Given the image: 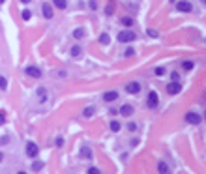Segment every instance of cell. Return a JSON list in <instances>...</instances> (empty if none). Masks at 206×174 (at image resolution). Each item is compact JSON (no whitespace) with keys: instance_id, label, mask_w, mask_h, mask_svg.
<instances>
[{"instance_id":"6da1fadb","label":"cell","mask_w":206,"mask_h":174,"mask_svg":"<svg viewBox=\"0 0 206 174\" xmlns=\"http://www.w3.org/2000/svg\"><path fill=\"white\" fill-rule=\"evenodd\" d=\"M133 39H135V34L131 30H122L118 34V41H120V43H131Z\"/></svg>"},{"instance_id":"7a4b0ae2","label":"cell","mask_w":206,"mask_h":174,"mask_svg":"<svg viewBox=\"0 0 206 174\" xmlns=\"http://www.w3.org/2000/svg\"><path fill=\"white\" fill-rule=\"evenodd\" d=\"M176 8H178V11H184V13H189L191 10H193V6H191L187 0H180L178 4H176Z\"/></svg>"},{"instance_id":"3957f363","label":"cell","mask_w":206,"mask_h":174,"mask_svg":"<svg viewBox=\"0 0 206 174\" xmlns=\"http://www.w3.org/2000/svg\"><path fill=\"white\" fill-rule=\"evenodd\" d=\"M38 152H39V148H38L36 142H28V144H26V154L30 155V157H36Z\"/></svg>"},{"instance_id":"277c9868","label":"cell","mask_w":206,"mask_h":174,"mask_svg":"<svg viewBox=\"0 0 206 174\" xmlns=\"http://www.w3.org/2000/svg\"><path fill=\"white\" fill-rule=\"evenodd\" d=\"M186 120H187L189 124H201V122H202V116L197 114V113H187V114H186Z\"/></svg>"},{"instance_id":"5b68a950","label":"cell","mask_w":206,"mask_h":174,"mask_svg":"<svg viewBox=\"0 0 206 174\" xmlns=\"http://www.w3.org/2000/svg\"><path fill=\"white\" fill-rule=\"evenodd\" d=\"M167 92H169V94H180V92H182V86H180V82L173 81L170 84H167Z\"/></svg>"},{"instance_id":"8992f818","label":"cell","mask_w":206,"mask_h":174,"mask_svg":"<svg viewBox=\"0 0 206 174\" xmlns=\"http://www.w3.org/2000/svg\"><path fill=\"white\" fill-rule=\"evenodd\" d=\"M158 103H159L158 94H155V92H150V94H148V107H150V109H155V107H158Z\"/></svg>"},{"instance_id":"52a82bcc","label":"cell","mask_w":206,"mask_h":174,"mask_svg":"<svg viewBox=\"0 0 206 174\" xmlns=\"http://www.w3.org/2000/svg\"><path fill=\"white\" fill-rule=\"evenodd\" d=\"M116 97H118V92H115V90H111V92H105V94H103V99L107 101V103L116 101Z\"/></svg>"},{"instance_id":"ba28073f","label":"cell","mask_w":206,"mask_h":174,"mask_svg":"<svg viewBox=\"0 0 206 174\" xmlns=\"http://www.w3.org/2000/svg\"><path fill=\"white\" fill-rule=\"evenodd\" d=\"M25 73L30 75V77H41V71H39L38 67H34V66H28V67L25 69Z\"/></svg>"},{"instance_id":"9c48e42d","label":"cell","mask_w":206,"mask_h":174,"mask_svg":"<svg viewBox=\"0 0 206 174\" xmlns=\"http://www.w3.org/2000/svg\"><path fill=\"white\" fill-rule=\"evenodd\" d=\"M126 90H127V92H129V94H137L139 90H141V84H139V82H127Z\"/></svg>"},{"instance_id":"30bf717a","label":"cell","mask_w":206,"mask_h":174,"mask_svg":"<svg viewBox=\"0 0 206 174\" xmlns=\"http://www.w3.org/2000/svg\"><path fill=\"white\" fill-rule=\"evenodd\" d=\"M120 114L126 116V118H127V116H131V114H133V107H131V105H124L122 109H120Z\"/></svg>"},{"instance_id":"8fae6325","label":"cell","mask_w":206,"mask_h":174,"mask_svg":"<svg viewBox=\"0 0 206 174\" xmlns=\"http://www.w3.org/2000/svg\"><path fill=\"white\" fill-rule=\"evenodd\" d=\"M43 15H45L47 19L53 17V6H51V4H43Z\"/></svg>"},{"instance_id":"7c38bea8","label":"cell","mask_w":206,"mask_h":174,"mask_svg":"<svg viewBox=\"0 0 206 174\" xmlns=\"http://www.w3.org/2000/svg\"><path fill=\"white\" fill-rule=\"evenodd\" d=\"M81 51H83L81 45H73V47H71V56H79Z\"/></svg>"},{"instance_id":"4fadbf2b","label":"cell","mask_w":206,"mask_h":174,"mask_svg":"<svg viewBox=\"0 0 206 174\" xmlns=\"http://www.w3.org/2000/svg\"><path fill=\"white\" fill-rule=\"evenodd\" d=\"M38 99H39V103L45 101V88H38Z\"/></svg>"},{"instance_id":"5bb4252c","label":"cell","mask_w":206,"mask_h":174,"mask_svg":"<svg viewBox=\"0 0 206 174\" xmlns=\"http://www.w3.org/2000/svg\"><path fill=\"white\" fill-rule=\"evenodd\" d=\"M92 114H94V107H86V109L83 110V116H84V118H90Z\"/></svg>"},{"instance_id":"9a60e30c","label":"cell","mask_w":206,"mask_h":174,"mask_svg":"<svg viewBox=\"0 0 206 174\" xmlns=\"http://www.w3.org/2000/svg\"><path fill=\"white\" fill-rule=\"evenodd\" d=\"M109 41H111V38L107 36V34H101V36H99V43H103V45H109Z\"/></svg>"},{"instance_id":"2e32d148","label":"cell","mask_w":206,"mask_h":174,"mask_svg":"<svg viewBox=\"0 0 206 174\" xmlns=\"http://www.w3.org/2000/svg\"><path fill=\"white\" fill-rule=\"evenodd\" d=\"M53 4L56 6V8H60V10L66 8V0H53Z\"/></svg>"},{"instance_id":"e0dca14e","label":"cell","mask_w":206,"mask_h":174,"mask_svg":"<svg viewBox=\"0 0 206 174\" xmlns=\"http://www.w3.org/2000/svg\"><path fill=\"white\" fill-rule=\"evenodd\" d=\"M81 155H83V157H92V152H90V148H86V146H84V148L81 150Z\"/></svg>"},{"instance_id":"ac0fdd59","label":"cell","mask_w":206,"mask_h":174,"mask_svg":"<svg viewBox=\"0 0 206 174\" xmlns=\"http://www.w3.org/2000/svg\"><path fill=\"white\" fill-rule=\"evenodd\" d=\"M73 36H75L77 39H81V38L84 36V30H83V28H75V32H73Z\"/></svg>"},{"instance_id":"d6986e66","label":"cell","mask_w":206,"mask_h":174,"mask_svg":"<svg viewBox=\"0 0 206 174\" xmlns=\"http://www.w3.org/2000/svg\"><path fill=\"white\" fill-rule=\"evenodd\" d=\"M41 169H43V163H41V161L32 163V170H41Z\"/></svg>"},{"instance_id":"ffe728a7","label":"cell","mask_w":206,"mask_h":174,"mask_svg":"<svg viewBox=\"0 0 206 174\" xmlns=\"http://www.w3.org/2000/svg\"><path fill=\"white\" fill-rule=\"evenodd\" d=\"M122 24H124V26H131V24H133V19H131V17H124V19H122Z\"/></svg>"},{"instance_id":"44dd1931","label":"cell","mask_w":206,"mask_h":174,"mask_svg":"<svg viewBox=\"0 0 206 174\" xmlns=\"http://www.w3.org/2000/svg\"><path fill=\"white\" fill-rule=\"evenodd\" d=\"M158 170H159V172H167V170H169V167H167V163H163V161H161V163L158 165Z\"/></svg>"},{"instance_id":"7402d4cb","label":"cell","mask_w":206,"mask_h":174,"mask_svg":"<svg viewBox=\"0 0 206 174\" xmlns=\"http://www.w3.org/2000/svg\"><path fill=\"white\" fill-rule=\"evenodd\" d=\"M8 88V81H6V77H0V90H6Z\"/></svg>"},{"instance_id":"603a6c76","label":"cell","mask_w":206,"mask_h":174,"mask_svg":"<svg viewBox=\"0 0 206 174\" xmlns=\"http://www.w3.org/2000/svg\"><path fill=\"white\" fill-rule=\"evenodd\" d=\"M112 11H115V4H112V2H111V4L107 6V8H105V13H107V15H111V13H112Z\"/></svg>"},{"instance_id":"cb8c5ba5","label":"cell","mask_w":206,"mask_h":174,"mask_svg":"<svg viewBox=\"0 0 206 174\" xmlns=\"http://www.w3.org/2000/svg\"><path fill=\"white\" fill-rule=\"evenodd\" d=\"M111 129H112V131H118V129H120V124H118L116 120H112V122H111Z\"/></svg>"},{"instance_id":"d4e9b609","label":"cell","mask_w":206,"mask_h":174,"mask_svg":"<svg viewBox=\"0 0 206 174\" xmlns=\"http://www.w3.org/2000/svg\"><path fill=\"white\" fill-rule=\"evenodd\" d=\"M21 15H23V19H25V21H28V19H30V15H32V13L28 11V10H25L23 13H21Z\"/></svg>"},{"instance_id":"484cf974","label":"cell","mask_w":206,"mask_h":174,"mask_svg":"<svg viewBox=\"0 0 206 174\" xmlns=\"http://www.w3.org/2000/svg\"><path fill=\"white\" fill-rule=\"evenodd\" d=\"M2 124H6V113L0 110V126H2Z\"/></svg>"},{"instance_id":"4316f807","label":"cell","mask_w":206,"mask_h":174,"mask_svg":"<svg viewBox=\"0 0 206 174\" xmlns=\"http://www.w3.org/2000/svg\"><path fill=\"white\" fill-rule=\"evenodd\" d=\"M154 73L158 75V77H161V75L165 73V69H163V67H155V71H154Z\"/></svg>"},{"instance_id":"83f0119b","label":"cell","mask_w":206,"mask_h":174,"mask_svg":"<svg viewBox=\"0 0 206 174\" xmlns=\"http://www.w3.org/2000/svg\"><path fill=\"white\" fill-rule=\"evenodd\" d=\"M182 67H184V69H191V67H193V62H184Z\"/></svg>"},{"instance_id":"f1b7e54d","label":"cell","mask_w":206,"mask_h":174,"mask_svg":"<svg viewBox=\"0 0 206 174\" xmlns=\"http://www.w3.org/2000/svg\"><path fill=\"white\" fill-rule=\"evenodd\" d=\"M148 36H150V38H158V32L152 30V28H148Z\"/></svg>"},{"instance_id":"f546056e","label":"cell","mask_w":206,"mask_h":174,"mask_svg":"<svg viewBox=\"0 0 206 174\" xmlns=\"http://www.w3.org/2000/svg\"><path fill=\"white\" fill-rule=\"evenodd\" d=\"M88 172H90V174H99V169H96V167H90Z\"/></svg>"},{"instance_id":"4dcf8cb0","label":"cell","mask_w":206,"mask_h":174,"mask_svg":"<svg viewBox=\"0 0 206 174\" xmlns=\"http://www.w3.org/2000/svg\"><path fill=\"white\" fill-rule=\"evenodd\" d=\"M127 129H129V131H135V129H137V126H135L133 122H129V124H127Z\"/></svg>"},{"instance_id":"1f68e13d","label":"cell","mask_w":206,"mask_h":174,"mask_svg":"<svg viewBox=\"0 0 206 174\" xmlns=\"http://www.w3.org/2000/svg\"><path fill=\"white\" fill-rule=\"evenodd\" d=\"M90 8L92 10H97V2H96V0H90Z\"/></svg>"},{"instance_id":"d6a6232c","label":"cell","mask_w":206,"mask_h":174,"mask_svg":"<svg viewBox=\"0 0 206 174\" xmlns=\"http://www.w3.org/2000/svg\"><path fill=\"white\" fill-rule=\"evenodd\" d=\"M170 77H173V81H178V73L173 71V75H170Z\"/></svg>"},{"instance_id":"836d02e7","label":"cell","mask_w":206,"mask_h":174,"mask_svg":"<svg viewBox=\"0 0 206 174\" xmlns=\"http://www.w3.org/2000/svg\"><path fill=\"white\" fill-rule=\"evenodd\" d=\"M21 2H23V4H28V2H30V0H21Z\"/></svg>"},{"instance_id":"e575fe53","label":"cell","mask_w":206,"mask_h":174,"mask_svg":"<svg viewBox=\"0 0 206 174\" xmlns=\"http://www.w3.org/2000/svg\"><path fill=\"white\" fill-rule=\"evenodd\" d=\"M2 2H6V0H0V4H2Z\"/></svg>"},{"instance_id":"d590c367","label":"cell","mask_w":206,"mask_h":174,"mask_svg":"<svg viewBox=\"0 0 206 174\" xmlns=\"http://www.w3.org/2000/svg\"><path fill=\"white\" fill-rule=\"evenodd\" d=\"M0 161H2V154H0Z\"/></svg>"}]
</instances>
